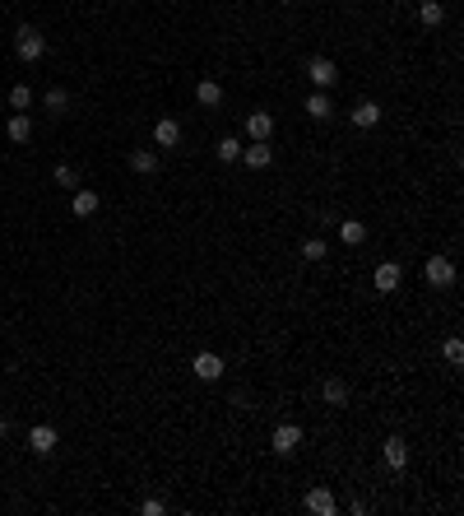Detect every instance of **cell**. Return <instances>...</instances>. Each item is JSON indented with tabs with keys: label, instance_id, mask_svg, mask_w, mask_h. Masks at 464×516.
Wrapping results in <instances>:
<instances>
[{
	"label": "cell",
	"instance_id": "cell-27",
	"mask_svg": "<svg viewBox=\"0 0 464 516\" xmlns=\"http://www.w3.org/2000/svg\"><path fill=\"white\" fill-rule=\"evenodd\" d=\"M464 359V344L460 340H446V363H460Z\"/></svg>",
	"mask_w": 464,
	"mask_h": 516
},
{
	"label": "cell",
	"instance_id": "cell-29",
	"mask_svg": "<svg viewBox=\"0 0 464 516\" xmlns=\"http://www.w3.org/2000/svg\"><path fill=\"white\" fill-rule=\"evenodd\" d=\"M5 438H10V419L0 414V442H5Z\"/></svg>",
	"mask_w": 464,
	"mask_h": 516
},
{
	"label": "cell",
	"instance_id": "cell-13",
	"mask_svg": "<svg viewBox=\"0 0 464 516\" xmlns=\"http://www.w3.org/2000/svg\"><path fill=\"white\" fill-rule=\"evenodd\" d=\"M381 456H386L390 470H404V465H409V442L404 438H386V451H381Z\"/></svg>",
	"mask_w": 464,
	"mask_h": 516
},
{
	"label": "cell",
	"instance_id": "cell-10",
	"mask_svg": "<svg viewBox=\"0 0 464 516\" xmlns=\"http://www.w3.org/2000/svg\"><path fill=\"white\" fill-rule=\"evenodd\" d=\"M348 116H353V126H358V131H372V126L381 121V107H376L372 98H358V107H353Z\"/></svg>",
	"mask_w": 464,
	"mask_h": 516
},
{
	"label": "cell",
	"instance_id": "cell-4",
	"mask_svg": "<svg viewBox=\"0 0 464 516\" xmlns=\"http://www.w3.org/2000/svg\"><path fill=\"white\" fill-rule=\"evenodd\" d=\"M269 447H274V456H293V451L302 447V428L298 424H279L274 438H269Z\"/></svg>",
	"mask_w": 464,
	"mask_h": 516
},
{
	"label": "cell",
	"instance_id": "cell-12",
	"mask_svg": "<svg viewBox=\"0 0 464 516\" xmlns=\"http://www.w3.org/2000/svg\"><path fill=\"white\" fill-rule=\"evenodd\" d=\"M307 116H311V121H330V116H334V102H330V93H325V89H316L307 98Z\"/></svg>",
	"mask_w": 464,
	"mask_h": 516
},
{
	"label": "cell",
	"instance_id": "cell-8",
	"mask_svg": "<svg viewBox=\"0 0 464 516\" xmlns=\"http://www.w3.org/2000/svg\"><path fill=\"white\" fill-rule=\"evenodd\" d=\"M242 163H246V168H269V163H274V149H269V140H251V145L242 149Z\"/></svg>",
	"mask_w": 464,
	"mask_h": 516
},
{
	"label": "cell",
	"instance_id": "cell-20",
	"mask_svg": "<svg viewBox=\"0 0 464 516\" xmlns=\"http://www.w3.org/2000/svg\"><path fill=\"white\" fill-rule=\"evenodd\" d=\"M195 98L204 102V107H219V102H223V89H219V79H200V84H195Z\"/></svg>",
	"mask_w": 464,
	"mask_h": 516
},
{
	"label": "cell",
	"instance_id": "cell-5",
	"mask_svg": "<svg viewBox=\"0 0 464 516\" xmlns=\"http://www.w3.org/2000/svg\"><path fill=\"white\" fill-rule=\"evenodd\" d=\"M372 284H376V293H395L399 284H404L399 260H381V265H376V275H372Z\"/></svg>",
	"mask_w": 464,
	"mask_h": 516
},
{
	"label": "cell",
	"instance_id": "cell-28",
	"mask_svg": "<svg viewBox=\"0 0 464 516\" xmlns=\"http://www.w3.org/2000/svg\"><path fill=\"white\" fill-rule=\"evenodd\" d=\"M140 512H144V516H163V512H167V507H163V503H158V498H144V503H140Z\"/></svg>",
	"mask_w": 464,
	"mask_h": 516
},
{
	"label": "cell",
	"instance_id": "cell-21",
	"mask_svg": "<svg viewBox=\"0 0 464 516\" xmlns=\"http://www.w3.org/2000/svg\"><path fill=\"white\" fill-rule=\"evenodd\" d=\"M418 19L427 23V28H436V23L446 19V5H441V0H422V5H418Z\"/></svg>",
	"mask_w": 464,
	"mask_h": 516
},
{
	"label": "cell",
	"instance_id": "cell-18",
	"mask_svg": "<svg viewBox=\"0 0 464 516\" xmlns=\"http://www.w3.org/2000/svg\"><path fill=\"white\" fill-rule=\"evenodd\" d=\"M130 172H140V177L158 172V154H154V149H135V154H130Z\"/></svg>",
	"mask_w": 464,
	"mask_h": 516
},
{
	"label": "cell",
	"instance_id": "cell-19",
	"mask_svg": "<svg viewBox=\"0 0 464 516\" xmlns=\"http://www.w3.org/2000/svg\"><path fill=\"white\" fill-rule=\"evenodd\" d=\"M339 237L348 242V247H362V242H367V224H358V219H339Z\"/></svg>",
	"mask_w": 464,
	"mask_h": 516
},
{
	"label": "cell",
	"instance_id": "cell-1",
	"mask_svg": "<svg viewBox=\"0 0 464 516\" xmlns=\"http://www.w3.org/2000/svg\"><path fill=\"white\" fill-rule=\"evenodd\" d=\"M14 52H19V61H28V66H33V61H42L47 37L37 33V28H28V23H23L19 33H14Z\"/></svg>",
	"mask_w": 464,
	"mask_h": 516
},
{
	"label": "cell",
	"instance_id": "cell-22",
	"mask_svg": "<svg viewBox=\"0 0 464 516\" xmlns=\"http://www.w3.org/2000/svg\"><path fill=\"white\" fill-rule=\"evenodd\" d=\"M214 154H219L223 163H237V158H242V140H237V135H223V140H219V149H214Z\"/></svg>",
	"mask_w": 464,
	"mask_h": 516
},
{
	"label": "cell",
	"instance_id": "cell-23",
	"mask_svg": "<svg viewBox=\"0 0 464 516\" xmlns=\"http://www.w3.org/2000/svg\"><path fill=\"white\" fill-rule=\"evenodd\" d=\"M325 256H330V251H325V237H307V242H302V260L316 265V260H325Z\"/></svg>",
	"mask_w": 464,
	"mask_h": 516
},
{
	"label": "cell",
	"instance_id": "cell-9",
	"mask_svg": "<svg viewBox=\"0 0 464 516\" xmlns=\"http://www.w3.org/2000/svg\"><path fill=\"white\" fill-rule=\"evenodd\" d=\"M190 372H195L200 382H219V377H223V359H219V354H195Z\"/></svg>",
	"mask_w": 464,
	"mask_h": 516
},
{
	"label": "cell",
	"instance_id": "cell-3",
	"mask_svg": "<svg viewBox=\"0 0 464 516\" xmlns=\"http://www.w3.org/2000/svg\"><path fill=\"white\" fill-rule=\"evenodd\" d=\"M422 275H427V284H436V289H451L455 284V260L451 256H427Z\"/></svg>",
	"mask_w": 464,
	"mask_h": 516
},
{
	"label": "cell",
	"instance_id": "cell-30",
	"mask_svg": "<svg viewBox=\"0 0 464 516\" xmlns=\"http://www.w3.org/2000/svg\"><path fill=\"white\" fill-rule=\"evenodd\" d=\"M283 5H293V0H283Z\"/></svg>",
	"mask_w": 464,
	"mask_h": 516
},
{
	"label": "cell",
	"instance_id": "cell-14",
	"mask_svg": "<svg viewBox=\"0 0 464 516\" xmlns=\"http://www.w3.org/2000/svg\"><path fill=\"white\" fill-rule=\"evenodd\" d=\"M307 512H316V516H334V493L325 488V484L307 493Z\"/></svg>",
	"mask_w": 464,
	"mask_h": 516
},
{
	"label": "cell",
	"instance_id": "cell-26",
	"mask_svg": "<svg viewBox=\"0 0 464 516\" xmlns=\"http://www.w3.org/2000/svg\"><path fill=\"white\" fill-rule=\"evenodd\" d=\"M56 181H61V186H79V172L70 168V163H61V168H56Z\"/></svg>",
	"mask_w": 464,
	"mask_h": 516
},
{
	"label": "cell",
	"instance_id": "cell-16",
	"mask_svg": "<svg viewBox=\"0 0 464 516\" xmlns=\"http://www.w3.org/2000/svg\"><path fill=\"white\" fill-rule=\"evenodd\" d=\"M98 191H75V200H70V210H75V219H89V214H98Z\"/></svg>",
	"mask_w": 464,
	"mask_h": 516
},
{
	"label": "cell",
	"instance_id": "cell-11",
	"mask_svg": "<svg viewBox=\"0 0 464 516\" xmlns=\"http://www.w3.org/2000/svg\"><path fill=\"white\" fill-rule=\"evenodd\" d=\"M5 135H10L14 145H28V140H33V116H28V112H14L10 126H5Z\"/></svg>",
	"mask_w": 464,
	"mask_h": 516
},
{
	"label": "cell",
	"instance_id": "cell-17",
	"mask_svg": "<svg viewBox=\"0 0 464 516\" xmlns=\"http://www.w3.org/2000/svg\"><path fill=\"white\" fill-rule=\"evenodd\" d=\"M321 395H325V404H334V409H343V404H348V386H343L339 377H325Z\"/></svg>",
	"mask_w": 464,
	"mask_h": 516
},
{
	"label": "cell",
	"instance_id": "cell-25",
	"mask_svg": "<svg viewBox=\"0 0 464 516\" xmlns=\"http://www.w3.org/2000/svg\"><path fill=\"white\" fill-rule=\"evenodd\" d=\"M47 107H51V112H66V107H70V93L66 89H47Z\"/></svg>",
	"mask_w": 464,
	"mask_h": 516
},
{
	"label": "cell",
	"instance_id": "cell-7",
	"mask_svg": "<svg viewBox=\"0 0 464 516\" xmlns=\"http://www.w3.org/2000/svg\"><path fill=\"white\" fill-rule=\"evenodd\" d=\"M154 145L158 149H177L181 145V121L177 116H163V121L154 126Z\"/></svg>",
	"mask_w": 464,
	"mask_h": 516
},
{
	"label": "cell",
	"instance_id": "cell-15",
	"mask_svg": "<svg viewBox=\"0 0 464 516\" xmlns=\"http://www.w3.org/2000/svg\"><path fill=\"white\" fill-rule=\"evenodd\" d=\"M246 135H251V140H269V135H274V116L269 112H251L246 116Z\"/></svg>",
	"mask_w": 464,
	"mask_h": 516
},
{
	"label": "cell",
	"instance_id": "cell-6",
	"mask_svg": "<svg viewBox=\"0 0 464 516\" xmlns=\"http://www.w3.org/2000/svg\"><path fill=\"white\" fill-rule=\"evenodd\" d=\"M56 428L51 424H37V428H28V451H33V456H51L56 451Z\"/></svg>",
	"mask_w": 464,
	"mask_h": 516
},
{
	"label": "cell",
	"instance_id": "cell-24",
	"mask_svg": "<svg viewBox=\"0 0 464 516\" xmlns=\"http://www.w3.org/2000/svg\"><path fill=\"white\" fill-rule=\"evenodd\" d=\"M10 107H14V112H28V107H33V93H28V84H14V89H10Z\"/></svg>",
	"mask_w": 464,
	"mask_h": 516
},
{
	"label": "cell",
	"instance_id": "cell-2",
	"mask_svg": "<svg viewBox=\"0 0 464 516\" xmlns=\"http://www.w3.org/2000/svg\"><path fill=\"white\" fill-rule=\"evenodd\" d=\"M307 79L316 84V89L330 93V89H334V79H339V70H334L330 56H311V61H307Z\"/></svg>",
	"mask_w": 464,
	"mask_h": 516
}]
</instances>
